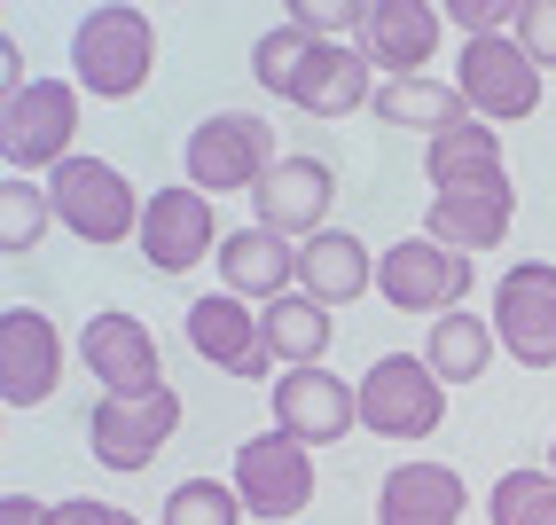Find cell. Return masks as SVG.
Masks as SVG:
<instances>
[{"label": "cell", "mask_w": 556, "mask_h": 525, "mask_svg": "<svg viewBox=\"0 0 556 525\" xmlns=\"http://www.w3.org/2000/svg\"><path fill=\"white\" fill-rule=\"evenodd\" d=\"M447 16L470 40H502V32H517V0H447Z\"/></svg>", "instance_id": "cell-33"}, {"label": "cell", "mask_w": 556, "mask_h": 525, "mask_svg": "<svg viewBox=\"0 0 556 525\" xmlns=\"http://www.w3.org/2000/svg\"><path fill=\"white\" fill-rule=\"evenodd\" d=\"M180 432V392H150V400H94V416H87V447H94V463L102 471H150L165 455V439Z\"/></svg>", "instance_id": "cell-11"}, {"label": "cell", "mask_w": 556, "mask_h": 525, "mask_svg": "<svg viewBox=\"0 0 556 525\" xmlns=\"http://www.w3.org/2000/svg\"><path fill=\"white\" fill-rule=\"evenodd\" d=\"M126 525H141V517H126Z\"/></svg>", "instance_id": "cell-37"}, {"label": "cell", "mask_w": 556, "mask_h": 525, "mask_svg": "<svg viewBox=\"0 0 556 525\" xmlns=\"http://www.w3.org/2000/svg\"><path fill=\"white\" fill-rule=\"evenodd\" d=\"M219 283H228L236 298H258V307H275V298L299 290V243H282L275 228H228V243H219Z\"/></svg>", "instance_id": "cell-19"}, {"label": "cell", "mask_w": 556, "mask_h": 525, "mask_svg": "<svg viewBox=\"0 0 556 525\" xmlns=\"http://www.w3.org/2000/svg\"><path fill=\"white\" fill-rule=\"evenodd\" d=\"M71 71H79V87L102 95V102H126L150 87V71H157V24L141 16V9H87L79 32H71Z\"/></svg>", "instance_id": "cell-1"}, {"label": "cell", "mask_w": 556, "mask_h": 525, "mask_svg": "<svg viewBox=\"0 0 556 525\" xmlns=\"http://www.w3.org/2000/svg\"><path fill=\"white\" fill-rule=\"evenodd\" d=\"M494 337L517 368H556V267L517 259L494 283Z\"/></svg>", "instance_id": "cell-9"}, {"label": "cell", "mask_w": 556, "mask_h": 525, "mask_svg": "<svg viewBox=\"0 0 556 525\" xmlns=\"http://www.w3.org/2000/svg\"><path fill=\"white\" fill-rule=\"evenodd\" d=\"M219 243H228V228L212 220V197L189 189V180L157 189L150 212H141V259H150L157 275H189V267H204V251L219 259Z\"/></svg>", "instance_id": "cell-13"}, {"label": "cell", "mask_w": 556, "mask_h": 525, "mask_svg": "<svg viewBox=\"0 0 556 525\" xmlns=\"http://www.w3.org/2000/svg\"><path fill=\"white\" fill-rule=\"evenodd\" d=\"M48 204H55V228H71L79 243H126V236H141V212H150L110 158L55 165L48 173Z\"/></svg>", "instance_id": "cell-2"}, {"label": "cell", "mask_w": 556, "mask_h": 525, "mask_svg": "<svg viewBox=\"0 0 556 525\" xmlns=\"http://www.w3.org/2000/svg\"><path fill=\"white\" fill-rule=\"evenodd\" d=\"M424 180L439 197H517V180L502 173V126L463 118L439 141H424Z\"/></svg>", "instance_id": "cell-16"}, {"label": "cell", "mask_w": 556, "mask_h": 525, "mask_svg": "<svg viewBox=\"0 0 556 525\" xmlns=\"http://www.w3.org/2000/svg\"><path fill=\"white\" fill-rule=\"evenodd\" d=\"M329 197H338V173H329L321 158H282V165L251 189L258 228H275V236H306V243L329 228Z\"/></svg>", "instance_id": "cell-18"}, {"label": "cell", "mask_w": 556, "mask_h": 525, "mask_svg": "<svg viewBox=\"0 0 556 525\" xmlns=\"http://www.w3.org/2000/svg\"><path fill=\"white\" fill-rule=\"evenodd\" d=\"M180 329H189V346H197L212 368H236V377H251V385H267V368H282V361L267 353V322H258V307H251V298H236V290L189 298Z\"/></svg>", "instance_id": "cell-14"}, {"label": "cell", "mask_w": 556, "mask_h": 525, "mask_svg": "<svg viewBox=\"0 0 556 525\" xmlns=\"http://www.w3.org/2000/svg\"><path fill=\"white\" fill-rule=\"evenodd\" d=\"M228 486L243 495L251 517L282 525V517H299L314 502V447H299L290 432H258V439L236 447V478Z\"/></svg>", "instance_id": "cell-8"}, {"label": "cell", "mask_w": 556, "mask_h": 525, "mask_svg": "<svg viewBox=\"0 0 556 525\" xmlns=\"http://www.w3.org/2000/svg\"><path fill=\"white\" fill-rule=\"evenodd\" d=\"M494 346H502L494 322H478V314H439L424 361L439 368V385H478V377H486V361H494Z\"/></svg>", "instance_id": "cell-25"}, {"label": "cell", "mask_w": 556, "mask_h": 525, "mask_svg": "<svg viewBox=\"0 0 556 525\" xmlns=\"http://www.w3.org/2000/svg\"><path fill=\"white\" fill-rule=\"evenodd\" d=\"M509 220H517V197H431L424 236L463 251V259H478V251H494L509 236Z\"/></svg>", "instance_id": "cell-23"}, {"label": "cell", "mask_w": 556, "mask_h": 525, "mask_svg": "<svg viewBox=\"0 0 556 525\" xmlns=\"http://www.w3.org/2000/svg\"><path fill=\"white\" fill-rule=\"evenodd\" d=\"M368 110H377L384 126H407V134H424V141H439L447 126H463V118H470V102H463L455 87H439V79H384Z\"/></svg>", "instance_id": "cell-24"}, {"label": "cell", "mask_w": 556, "mask_h": 525, "mask_svg": "<svg viewBox=\"0 0 556 525\" xmlns=\"http://www.w3.org/2000/svg\"><path fill=\"white\" fill-rule=\"evenodd\" d=\"M517 48L541 71H556V0H517Z\"/></svg>", "instance_id": "cell-32"}, {"label": "cell", "mask_w": 556, "mask_h": 525, "mask_svg": "<svg viewBox=\"0 0 556 525\" xmlns=\"http://www.w3.org/2000/svg\"><path fill=\"white\" fill-rule=\"evenodd\" d=\"M48 525H126V510H110V502H87V495H71L48 510Z\"/></svg>", "instance_id": "cell-34"}, {"label": "cell", "mask_w": 556, "mask_h": 525, "mask_svg": "<svg viewBox=\"0 0 556 525\" xmlns=\"http://www.w3.org/2000/svg\"><path fill=\"white\" fill-rule=\"evenodd\" d=\"M548 471H556V447H548Z\"/></svg>", "instance_id": "cell-36"}, {"label": "cell", "mask_w": 556, "mask_h": 525, "mask_svg": "<svg viewBox=\"0 0 556 525\" xmlns=\"http://www.w3.org/2000/svg\"><path fill=\"white\" fill-rule=\"evenodd\" d=\"M299 290L314 298V307H353L361 290H377V259H368L361 236L321 228L314 243H299Z\"/></svg>", "instance_id": "cell-22"}, {"label": "cell", "mask_w": 556, "mask_h": 525, "mask_svg": "<svg viewBox=\"0 0 556 525\" xmlns=\"http://www.w3.org/2000/svg\"><path fill=\"white\" fill-rule=\"evenodd\" d=\"M63 385V337L40 307H9L0 314V400L9 408H40Z\"/></svg>", "instance_id": "cell-17"}, {"label": "cell", "mask_w": 556, "mask_h": 525, "mask_svg": "<svg viewBox=\"0 0 556 525\" xmlns=\"http://www.w3.org/2000/svg\"><path fill=\"white\" fill-rule=\"evenodd\" d=\"M282 158H275V126L267 118H243V110H219L189 134V189L204 197H228V189H258Z\"/></svg>", "instance_id": "cell-6"}, {"label": "cell", "mask_w": 556, "mask_h": 525, "mask_svg": "<svg viewBox=\"0 0 556 525\" xmlns=\"http://www.w3.org/2000/svg\"><path fill=\"white\" fill-rule=\"evenodd\" d=\"M79 361H87V377L110 400H150V392H165V353H157V337H150L141 314H94L79 329Z\"/></svg>", "instance_id": "cell-10"}, {"label": "cell", "mask_w": 556, "mask_h": 525, "mask_svg": "<svg viewBox=\"0 0 556 525\" xmlns=\"http://www.w3.org/2000/svg\"><path fill=\"white\" fill-rule=\"evenodd\" d=\"M314 48H321V40H306L299 24H275V32H258V48H251V79L267 87V95H299V79H306Z\"/></svg>", "instance_id": "cell-27"}, {"label": "cell", "mask_w": 556, "mask_h": 525, "mask_svg": "<svg viewBox=\"0 0 556 525\" xmlns=\"http://www.w3.org/2000/svg\"><path fill=\"white\" fill-rule=\"evenodd\" d=\"M243 495L236 486H219V478H180L173 495H165V525H243Z\"/></svg>", "instance_id": "cell-30"}, {"label": "cell", "mask_w": 556, "mask_h": 525, "mask_svg": "<svg viewBox=\"0 0 556 525\" xmlns=\"http://www.w3.org/2000/svg\"><path fill=\"white\" fill-rule=\"evenodd\" d=\"M275 432H290L299 447H329L361 432V385L329 377V368H282L275 377Z\"/></svg>", "instance_id": "cell-15"}, {"label": "cell", "mask_w": 556, "mask_h": 525, "mask_svg": "<svg viewBox=\"0 0 556 525\" xmlns=\"http://www.w3.org/2000/svg\"><path fill=\"white\" fill-rule=\"evenodd\" d=\"M494 525H556V471H502L486 495Z\"/></svg>", "instance_id": "cell-28"}, {"label": "cell", "mask_w": 556, "mask_h": 525, "mask_svg": "<svg viewBox=\"0 0 556 525\" xmlns=\"http://www.w3.org/2000/svg\"><path fill=\"white\" fill-rule=\"evenodd\" d=\"M447 416V385L424 353H384L361 377V432L377 439H431Z\"/></svg>", "instance_id": "cell-3"}, {"label": "cell", "mask_w": 556, "mask_h": 525, "mask_svg": "<svg viewBox=\"0 0 556 525\" xmlns=\"http://www.w3.org/2000/svg\"><path fill=\"white\" fill-rule=\"evenodd\" d=\"M439 32H447V9H431V0H361L353 48L384 79H424V63L439 55Z\"/></svg>", "instance_id": "cell-12"}, {"label": "cell", "mask_w": 556, "mask_h": 525, "mask_svg": "<svg viewBox=\"0 0 556 525\" xmlns=\"http://www.w3.org/2000/svg\"><path fill=\"white\" fill-rule=\"evenodd\" d=\"M0 525H48V502H31V495H9V502H0Z\"/></svg>", "instance_id": "cell-35"}, {"label": "cell", "mask_w": 556, "mask_h": 525, "mask_svg": "<svg viewBox=\"0 0 556 525\" xmlns=\"http://www.w3.org/2000/svg\"><path fill=\"white\" fill-rule=\"evenodd\" d=\"M377 290H384V307L392 314H463V298H470V259L463 251H447V243H431V236H416V243H392L384 259H377Z\"/></svg>", "instance_id": "cell-7"}, {"label": "cell", "mask_w": 556, "mask_h": 525, "mask_svg": "<svg viewBox=\"0 0 556 525\" xmlns=\"http://www.w3.org/2000/svg\"><path fill=\"white\" fill-rule=\"evenodd\" d=\"M470 495H463V471L447 463H400L377 486V525H463Z\"/></svg>", "instance_id": "cell-20"}, {"label": "cell", "mask_w": 556, "mask_h": 525, "mask_svg": "<svg viewBox=\"0 0 556 525\" xmlns=\"http://www.w3.org/2000/svg\"><path fill=\"white\" fill-rule=\"evenodd\" d=\"M55 228V204H48V189L40 180H0V243H9V259L16 251H40V236Z\"/></svg>", "instance_id": "cell-29"}, {"label": "cell", "mask_w": 556, "mask_h": 525, "mask_svg": "<svg viewBox=\"0 0 556 525\" xmlns=\"http://www.w3.org/2000/svg\"><path fill=\"white\" fill-rule=\"evenodd\" d=\"M71 134H79V95L63 79H31L24 95L0 102V158H9L16 180L71 165Z\"/></svg>", "instance_id": "cell-5"}, {"label": "cell", "mask_w": 556, "mask_h": 525, "mask_svg": "<svg viewBox=\"0 0 556 525\" xmlns=\"http://www.w3.org/2000/svg\"><path fill=\"white\" fill-rule=\"evenodd\" d=\"M258 322H267V353L282 368H321V353H329V307H314L306 290H290Z\"/></svg>", "instance_id": "cell-26"}, {"label": "cell", "mask_w": 556, "mask_h": 525, "mask_svg": "<svg viewBox=\"0 0 556 525\" xmlns=\"http://www.w3.org/2000/svg\"><path fill=\"white\" fill-rule=\"evenodd\" d=\"M455 95L470 102V118L517 126V118H533V110H541V63L517 48V32H502V40H463Z\"/></svg>", "instance_id": "cell-4"}, {"label": "cell", "mask_w": 556, "mask_h": 525, "mask_svg": "<svg viewBox=\"0 0 556 525\" xmlns=\"http://www.w3.org/2000/svg\"><path fill=\"white\" fill-rule=\"evenodd\" d=\"M290 102H299L306 118H353V110L377 102V71H368V55L353 40H329V48H314V63H306V79H299Z\"/></svg>", "instance_id": "cell-21"}, {"label": "cell", "mask_w": 556, "mask_h": 525, "mask_svg": "<svg viewBox=\"0 0 556 525\" xmlns=\"http://www.w3.org/2000/svg\"><path fill=\"white\" fill-rule=\"evenodd\" d=\"M282 24H299L306 40H338V32H361V0H299V9H290Z\"/></svg>", "instance_id": "cell-31"}]
</instances>
